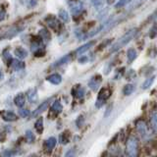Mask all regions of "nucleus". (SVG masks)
Segmentation results:
<instances>
[{"instance_id": "1", "label": "nucleus", "mask_w": 157, "mask_h": 157, "mask_svg": "<svg viewBox=\"0 0 157 157\" xmlns=\"http://www.w3.org/2000/svg\"><path fill=\"white\" fill-rule=\"evenodd\" d=\"M137 33H139V29L134 28V29H130V31L127 32L119 40L113 44L109 50V53H114L118 50H120V49L123 48L124 46H126L128 43L131 42L132 39L137 36Z\"/></svg>"}, {"instance_id": "2", "label": "nucleus", "mask_w": 157, "mask_h": 157, "mask_svg": "<svg viewBox=\"0 0 157 157\" xmlns=\"http://www.w3.org/2000/svg\"><path fill=\"white\" fill-rule=\"evenodd\" d=\"M23 31L22 27L13 26L0 29V39H10Z\"/></svg>"}, {"instance_id": "3", "label": "nucleus", "mask_w": 157, "mask_h": 157, "mask_svg": "<svg viewBox=\"0 0 157 157\" xmlns=\"http://www.w3.org/2000/svg\"><path fill=\"white\" fill-rule=\"evenodd\" d=\"M126 151L129 156L135 157L139 154V140L136 136H131L127 140L126 144Z\"/></svg>"}, {"instance_id": "4", "label": "nucleus", "mask_w": 157, "mask_h": 157, "mask_svg": "<svg viewBox=\"0 0 157 157\" xmlns=\"http://www.w3.org/2000/svg\"><path fill=\"white\" fill-rule=\"evenodd\" d=\"M111 93H112V91H111V90L109 87L102 88V90L99 91V93H98L97 99H96V102H95V107L100 108L106 102V100L108 99V98L110 97Z\"/></svg>"}, {"instance_id": "5", "label": "nucleus", "mask_w": 157, "mask_h": 157, "mask_svg": "<svg viewBox=\"0 0 157 157\" xmlns=\"http://www.w3.org/2000/svg\"><path fill=\"white\" fill-rule=\"evenodd\" d=\"M136 131L139 132V134L144 137V139H145V137H147L149 136L148 134V129H147V126L145 124L144 121L142 120H139L136 122Z\"/></svg>"}, {"instance_id": "6", "label": "nucleus", "mask_w": 157, "mask_h": 157, "mask_svg": "<svg viewBox=\"0 0 157 157\" xmlns=\"http://www.w3.org/2000/svg\"><path fill=\"white\" fill-rule=\"evenodd\" d=\"M101 82H102V78L100 75H95L93 76L90 82H88V86H90V88H91L92 90L96 91L98 90V87L100 86L101 85Z\"/></svg>"}, {"instance_id": "7", "label": "nucleus", "mask_w": 157, "mask_h": 157, "mask_svg": "<svg viewBox=\"0 0 157 157\" xmlns=\"http://www.w3.org/2000/svg\"><path fill=\"white\" fill-rule=\"evenodd\" d=\"M51 99H52V98H49V99H47V100H45V101H43V102L41 103V104L39 105L36 110L33 111V113L32 114V116H33V117H37V116L40 115L42 112L45 111V110L47 109V108H48L49 103H50Z\"/></svg>"}, {"instance_id": "8", "label": "nucleus", "mask_w": 157, "mask_h": 157, "mask_svg": "<svg viewBox=\"0 0 157 157\" xmlns=\"http://www.w3.org/2000/svg\"><path fill=\"white\" fill-rule=\"evenodd\" d=\"M0 115H1L4 121H7V122H14L18 120V116L15 114V113L10 112V111H3L0 113Z\"/></svg>"}, {"instance_id": "9", "label": "nucleus", "mask_w": 157, "mask_h": 157, "mask_svg": "<svg viewBox=\"0 0 157 157\" xmlns=\"http://www.w3.org/2000/svg\"><path fill=\"white\" fill-rule=\"evenodd\" d=\"M70 7H71V11L74 15H78L80 14L82 9H83V6L82 4L80 2V1H74V2H71L70 3Z\"/></svg>"}, {"instance_id": "10", "label": "nucleus", "mask_w": 157, "mask_h": 157, "mask_svg": "<svg viewBox=\"0 0 157 157\" xmlns=\"http://www.w3.org/2000/svg\"><path fill=\"white\" fill-rule=\"evenodd\" d=\"M150 126L155 135H157V110H153L150 114Z\"/></svg>"}, {"instance_id": "11", "label": "nucleus", "mask_w": 157, "mask_h": 157, "mask_svg": "<svg viewBox=\"0 0 157 157\" xmlns=\"http://www.w3.org/2000/svg\"><path fill=\"white\" fill-rule=\"evenodd\" d=\"M72 94L77 98H82L86 94V90L82 86H77L72 90Z\"/></svg>"}, {"instance_id": "12", "label": "nucleus", "mask_w": 157, "mask_h": 157, "mask_svg": "<svg viewBox=\"0 0 157 157\" xmlns=\"http://www.w3.org/2000/svg\"><path fill=\"white\" fill-rule=\"evenodd\" d=\"M46 80L51 82L52 85H60L62 82V77L59 74H52V75L48 76Z\"/></svg>"}, {"instance_id": "13", "label": "nucleus", "mask_w": 157, "mask_h": 157, "mask_svg": "<svg viewBox=\"0 0 157 157\" xmlns=\"http://www.w3.org/2000/svg\"><path fill=\"white\" fill-rule=\"evenodd\" d=\"M10 64H11V68L14 71L23 70V69L25 68V63L22 62L21 60H19V59H13Z\"/></svg>"}, {"instance_id": "14", "label": "nucleus", "mask_w": 157, "mask_h": 157, "mask_svg": "<svg viewBox=\"0 0 157 157\" xmlns=\"http://www.w3.org/2000/svg\"><path fill=\"white\" fill-rule=\"evenodd\" d=\"M46 22L48 24V26L50 27L51 29H58L59 28H60V23H59V21L54 17H49V18H46Z\"/></svg>"}, {"instance_id": "15", "label": "nucleus", "mask_w": 157, "mask_h": 157, "mask_svg": "<svg viewBox=\"0 0 157 157\" xmlns=\"http://www.w3.org/2000/svg\"><path fill=\"white\" fill-rule=\"evenodd\" d=\"M14 103L15 105L18 106L19 108H22L25 103H26V98H25L23 93H19V94L14 98Z\"/></svg>"}, {"instance_id": "16", "label": "nucleus", "mask_w": 157, "mask_h": 157, "mask_svg": "<svg viewBox=\"0 0 157 157\" xmlns=\"http://www.w3.org/2000/svg\"><path fill=\"white\" fill-rule=\"evenodd\" d=\"M93 44H94V41H90V42H87V43H86V44H83L82 46H81V47H78V49H77V51H76V53L78 54V55H82V54H83L85 52H86L88 49H90Z\"/></svg>"}, {"instance_id": "17", "label": "nucleus", "mask_w": 157, "mask_h": 157, "mask_svg": "<svg viewBox=\"0 0 157 157\" xmlns=\"http://www.w3.org/2000/svg\"><path fill=\"white\" fill-rule=\"evenodd\" d=\"M63 110V106L61 104V102L59 100H56L53 102V104L51 106V112L54 113L55 115H58L59 113H61Z\"/></svg>"}, {"instance_id": "18", "label": "nucleus", "mask_w": 157, "mask_h": 157, "mask_svg": "<svg viewBox=\"0 0 157 157\" xmlns=\"http://www.w3.org/2000/svg\"><path fill=\"white\" fill-rule=\"evenodd\" d=\"M56 144H57V140L55 137H53V136L49 137V139H47L45 141V148L49 151H51L54 147L56 146Z\"/></svg>"}, {"instance_id": "19", "label": "nucleus", "mask_w": 157, "mask_h": 157, "mask_svg": "<svg viewBox=\"0 0 157 157\" xmlns=\"http://www.w3.org/2000/svg\"><path fill=\"white\" fill-rule=\"evenodd\" d=\"M72 59V56H71V54H67V55H65V56H63L62 58H60L59 59L58 61H56L55 63H54V67H59V66H62V65H64V64H66V63H68L69 61H70Z\"/></svg>"}, {"instance_id": "20", "label": "nucleus", "mask_w": 157, "mask_h": 157, "mask_svg": "<svg viewBox=\"0 0 157 157\" xmlns=\"http://www.w3.org/2000/svg\"><path fill=\"white\" fill-rule=\"evenodd\" d=\"M15 55L20 59H24L28 56V51L23 47H18L15 49Z\"/></svg>"}, {"instance_id": "21", "label": "nucleus", "mask_w": 157, "mask_h": 157, "mask_svg": "<svg viewBox=\"0 0 157 157\" xmlns=\"http://www.w3.org/2000/svg\"><path fill=\"white\" fill-rule=\"evenodd\" d=\"M28 99L31 103H36L37 101V91L36 88L31 90L28 93Z\"/></svg>"}, {"instance_id": "22", "label": "nucleus", "mask_w": 157, "mask_h": 157, "mask_svg": "<svg viewBox=\"0 0 157 157\" xmlns=\"http://www.w3.org/2000/svg\"><path fill=\"white\" fill-rule=\"evenodd\" d=\"M136 90V86L134 85H132V83H128L124 86L123 88V93H124V95H131L132 92L135 91Z\"/></svg>"}, {"instance_id": "23", "label": "nucleus", "mask_w": 157, "mask_h": 157, "mask_svg": "<svg viewBox=\"0 0 157 157\" xmlns=\"http://www.w3.org/2000/svg\"><path fill=\"white\" fill-rule=\"evenodd\" d=\"M154 78H155V77H154V76L147 78L146 80H145L144 82H142V85H141L142 90H147V88H148V87H150V86H152V83L154 82Z\"/></svg>"}, {"instance_id": "24", "label": "nucleus", "mask_w": 157, "mask_h": 157, "mask_svg": "<svg viewBox=\"0 0 157 157\" xmlns=\"http://www.w3.org/2000/svg\"><path fill=\"white\" fill-rule=\"evenodd\" d=\"M136 56H137V53L134 48H130L129 50L127 51V58H128V60H129V62L134 61L136 58Z\"/></svg>"}, {"instance_id": "25", "label": "nucleus", "mask_w": 157, "mask_h": 157, "mask_svg": "<svg viewBox=\"0 0 157 157\" xmlns=\"http://www.w3.org/2000/svg\"><path fill=\"white\" fill-rule=\"evenodd\" d=\"M34 128H36V130L38 134H41L43 132V119L41 117H39L36 120V124H34Z\"/></svg>"}, {"instance_id": "26", "label": "nucleus", "mask_w": 157, "mask_h": 157, "mask_svg": "<svg viewBox=\"0 0 157 157\" xmlns=\"http://www.w3.org/2000/svg\"><path fill=\"white\" fill-rule=\"evenodd\" d=\"M39 36H40L41 39H44L45 41H49V40H50V38H51L50 33H49V32L45 29H42L39 31Z\"/></svg>"}, {"instance_id": "27", "label": "nucleus", "mask_w": 157, "mask_h": 157, "mask_svg": "<svg viewBox=\"0 0 157 157\" xmlns=\"http://www.w3.org/2000/svg\"><path fill=\"white\" fill-rule=\"evenodd\" d=\"M69 140H70V135H69L68 132H63V134L60 136V142L62 144H67Z\"/></svg>"}, {"instance_id": "28", "label": "nucleus", "mask_w": 157, "mask_h": 157, "mask_svg": "<svg viewBox=\"0 0 157 157\" xmlns=\"http://www.w3.org/2000/svg\"><path fill=\"white\" fill-rule=\"evenodd\" d=\"M59 18H60L63 22H68L69 21V14L66 10H60L58 14Z\"/></svg>"}, {"instance_id": "29", "label": "nucleus", "mask_w": 157, "mask_h": 157, "mask_svg": "<svg viewBox=\"0 0 157 157\" xmlns=\"http://www.w3.org/2000/svg\"><path fill=\"white\" fill-rule=\"evenodd\" d=\"M26 140L27 141L29 142V144H32V142L34 141V140H36V136H34V134L32 132V131H29L28 130L26 132Z\"/></svg>"}, {"instance_id": "30", "label": "nucleus", "mask_w": 157, "mask_h": 157, "mask_svg": "<svg viewBox=\"0 0 157 157\" xmlns=\"http://www.w3.org/2000/svg\"><path fill=\"white\" fill-rule=\"evenodd\" d=\"M132 1V0H119L117 3H116V5H115V8H122V7H124V6H126V5H128V4H130L131 2Z\"/></svg>"}, {"instance_id": "31", "label": "nucleus", "mask_w": 157, "mask_h": 157, "mask_svg": "<svg viewBox=\"0 0 157 157\" xmlns=\"http://www.w3.org/2000/svg\"><path fill=\"white\" fill-rule=\"evenodd\" d=\"M19 115L23 118H27L29 116V111L28 109H23V108H21V109L19 110Z\"/></svg>"}, {"instance_id": "32", "label": "nucleus", "mask_w": 157, "mask_h": 157, "mask_svg": "<svg viewBox=\"0 0 157 157\" xmlns=\"http://www.w3.org/2000/svg\"><path fill=\"white\" fill-rule=\"evenodd\" d=\"M156 34H157V26H156V25H154V26H153V27H151V29H150L149 36H150L151 38H153V37L156 36Z\"/></svg>"}, {"instance_id": "33", "label": "nucleus", "mask_w": 157, "mask_h": 157, "mask_svg": "<svg viewBox=\"0 0 157 157\" xmlns=\"http://www.w3.org/2000/svg\"><path fill=\"white\" fill-rule=\"evenodd\" d=\"M17 154V151L15 150H11V149H7L3 152V155L4 156H12V155H15Z\"/></svg>"}, {"instance_id": "34", "label": "nucleus", "mask_w": 157, "mask_h": 157, "mask_svg": "<svg viewBox=\"0 0 157 157\" xmlns=\"http://www.w3.org/2000/svg\"><path fill=\"white\" fill-rule=\"evenodd\" d=\"M3 56H4V59H5V60H6L7 62H8V61H12V60H13L12 57H11V54H10L8 51H4Z\"/></svg>"}, {"instance_id": "35", "label": "nucleus", "mask_w": 157, "mask_h": 157, "mask_svg": "<svg viewBox=\"0 0 157 157\" xmlns=\"http://www.w3.org/2000/svg\"><path fill=\"white\" fill-rule=\"evenodd\" d=\"M5 17H6V12L2 7H0V22H2Z\"/></svg>"}, {"instance_id": "36", "label": "nucleus", "mask_w": 157, "mask_h": 157, "mask_svg": "<svg viewBox=\"0 0 157 157\" xmlns=\"http://www.w3.org/2000/svg\"><path fill=\"white\" fill-rule=\"evenodd\" d=\"M111 42V39L109 38V39H107V40H105V42L103 41L99 46H98V50H100V49H102L103 47H105L106 45H108V44H109Z\"/></svg>"}, {"instance_id": "37", "label": "nucleus", "mask_w": 157, "mask_h": 157, "mask_svg": "<svg viewBox=\"0 0 157 157\" xmlns=\"http://www.w3.org/2000/svg\"><path fill=\"white\" fill-rule=\"evenodd\" d=\"M82 124H83V117L80 116L77 120V125H78V127H82Z\"/></svg>"}, {"instance_id": "38", "label": "nucleus", "mask_w": 157, "mask_h": 157, "mask_svg": "<svg viewBox=\"0 0 157 157\" xmlns=\"http://www.w3.org/2000/svg\"><path fill=\"white\" fill-rule=\"evenodd\" d=\"M124 70H125V68H122L121 69V72H119V70H118L117 74L115 75V80H118V78H119V77H121L123 75V73H124Z\"/></svg>"}, {"instance_id": "39", "label": "nucleus", "mask_w": 157, "mask_h": 157, "mask_svg": "<svg viewBox=\"0 0 157 157\" xmlns=\"http://www.w3.org/2000/svg\"><path fill=\"white\" fill-rule=\"evenodd\" d=\"M144 1H146V0H136V3L135 5H132V8H134V9H135L136 7H137V6H140V5H141Z\"/></svg>"}, {"instance_id": "40", "label": "nucleus", "mask_w": 157, "mask_h": 157, "mask_svg": "<svg viewBox=\"0 0 157 157\" xmlns=\"http://www.w3.org/2000/svg\"><path fill=\"white\" fill-rule=\"evenodd\" d=\"M157 18V9L155 10V11L152 13L151 15H150V17H149V20H154V19H156Z\"/></svg>"}, {"instance_id": "41", "label": "nucleus", "mask_w": 157, "mask_h": 157, "mask_svg": "<svg viewBox=\"0 0 157 157\" xmlns=\"http://www.w3.org/2000/svg\"><path fill=\"white\" fill-rule=\"evenodd\" d=\"M5 139H6V136H5V134L2 132H0V142H3L5 140Z\"/></svg>"}, {"instance_id": "42", "label": "nucleus", "mask_w": 157, "mask_h": 157, "mask_svg": "<svg viewBox=\"0 0 157 157\" xmlns=\"http://www.w3.org/2000/svg\"><path fill=\"white\" fill-rule=\"evenodd\" d=\"M87 60V57H82L80 58V60H78V62H80L81 64H85Z\"/></svg>"}, {"instance_id": "43", "label": "nucleus", "mask_w": 157, "mask_h": 157, "mask_svg": "<svg viewBox=\"0 0 157 157\" xmlns=\"http://www.w3.org/2000/svg\"><path fill=\"white\" fill-rule=\"evenodd\" d=\"M4 78V75H3V72H2V70L0 69V80H2V78Z\"/></svg>"}, {"instance_id": "44", "label": "nucleus", "mask_w": 157, "mask_h": 157, "mask_svg": "<svg viewBox=\"0 0 157 157\" xmlns=\"http://www.w3.org/2000/svg\"><path fill=\"white\" fill-rule=\"evenodd\" d=\"M115 2V0H107V3L109 4V5H111V4H113Z\"/></svg>"}]
</instances>
